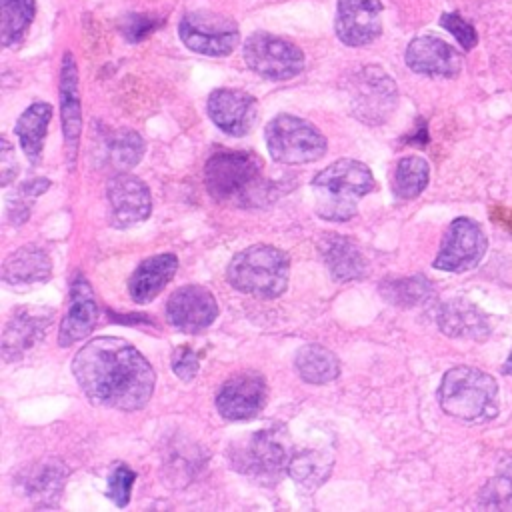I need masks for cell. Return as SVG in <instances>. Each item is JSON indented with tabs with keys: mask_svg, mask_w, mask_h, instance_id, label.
<instances>
[{
	"mask_svg": "<svg viewBox=\"0 0 512 512\" xmlns=\"http://www.w3.org/2000/svg\"><path fill=\"white\" fill-rule=\"evenodd\" d=\"M72 374L90 402L124 412L144 408L156 382L150 362L116 336L88 340L72 358Z\"/></svg>",
	"mask_w": 512,
	"mask_h": 512,
	"instance_id": "cell-1",
	"label": "cell"
},
{
	"mask_svg": "<svg viewBox=\"0 0 512 512\" xmlns=\"http://www.w3.org/2000/svg\"><path fill=\"white\" fill-rule=\"evenodd\" d=\"M376 186L372 170L352 158H342L320 170L312 188L316 192V212L324 220L344 222L356 214V204Z\"/></svg>",
	"mask_w": 512,
	"mask_h": 512,
	"instance_id": "cell-2",
	"label": "cell"
},
{
	"mask_svg": "<svg viewBox=\"0 0 512 512\" xmlns=\"http://www.w3.org/2000/svg\"><path fill=\"white\" fill-rule=\"evenodd\" d=\"M204 174L206 188L218 202L254 206L268 192L262 178V162L252 152H216L208 158Z\"/></svg>",
	"mask_w": 512,
	"mask_h": 512,
	"instance_id": "cell-3",
	"label": "cell"
},
{
	"mask_svg": "<svg viewBox=\"0 0 512 512\" xmlns=\"http://www.w3.org/2000/svg\"><path fill=\"white\" fill-rule=\"evenodd\" d=\"M496 380L472 366L450 368L440 382L442 410L464 422H484L496 414Z\"/></svg>",
	"mask_w": 512,
	"mask_h": 512,
	"instance_id": "cell-4",
	"label": "cell"
},
{
	"mask_svg": "<svg viewBox=\"0 0 512 512\" xmlns=\"http://www.w3.org/2000/svg\"><path fill=\"white\" fill-rule=\"evenodd\" d=\"M226 276L238 292L258 298H276L288 288L290 258L276 246L256 244L230 260Z\"/></svg>",
	"mask_w": 512,
	"mask_h": 512,
	"instance_id": "cell-5",
	"label": "cell"
},
{
	"mask_svg": "<svg viewBox=\"0 0 512 512\" xmlns=\"http://www.w3.org/2000/svg\"><path fill=\"white\" fill-rule=\"evenodd\" d=\"M270 156L280 164H306L320 160L328 142L324 134L304 118L292 114H278L264 130Z\"/></svg>",
	"mask_w": 512,
	"mask_h": 512,
	"instance_id": "cell-6",
	"label": "cell"
},
{
	"mask_svg": "<svg viewBox=\"0 0 512 512\" xmlns=\"http://www.w3.org/2000/svg\"><path fill=\"white\" fill-rule=\"evenodd\" d=\"M292 454L284 430L264 428L242 440L238 448H232L230 460L244 474L260 480H276L282 472H288Z\"/></svg>",
	"mask_w": 512,
	"mask_h": 512,
	"instance_id": "cell-7",
	"label": "cell"
},
{
	"mask_svg": "<svg viewBox=\"0 0 512 512\" xmlns=\"http://www.w3.org/2000/svg\"><path fill=\"white\" fill-rule=\"evenodd\" d=\"M398 102V90L388 72L380 66H366L350 80L352 114L368 124L378 126L388 120Z\"/></svg>",
	"mask_w": 512,
	"mask_h": 512,
	"instance_id": "cell-8",
	"label": "cell"
},
{
	"mask_svg": "<svg viewBox=\"0 0 512 512\" xmlns=\"http://www.w3.org/2000/svg\"><path fill=\"white\" fill-rule=\"evenodd\" d=\"M244 60L252 72L266 80H288L304 68L302 50L268 32H256L244 42Z\"/></svg>",
	"mask_w": 512,
	"mask_h": 512,
	"instance_id": "cell-9",
	"label": "cell"
},
{
	"mask_svg": "<svg viewBox=\"0 0 512 512\" xmlns=\"http://www.w3.org/2000/svg\"><path fill=\"white\" fill-rule=\"evenodd\" d=\"M180 40L202 56H228L240 42L238 24L214 12H188L178 26Z\"/></svg>",
	"mask_w": 512,
	"mask_h": 512,
	"instance_id": "cell-10",
	"label": "cell"
},
{
	"mask_svg": "<svg viewBox=\"0 0 512 512\" xmlns=\"http://www.w3.org/2000/svg\"><path fill=\"white\" fill-rule=\"evenodd\" d=\"M486 236L482 228L470 218H456L442 240L434 268L444 272H466L472 270L486 252Z\"/></svg>",
	"mask_w": 512,
	"mask_h": 512,
	"instance_id": "cell-11",
	"label": "cell"
},
{
	"mask_svg": "<svg viewBox=\"0 0 512 512\" xmlns=\"http://www.w3.org/2000/svg\"><path fill=\"white\" fill-rule=\"evenodd\" d=\"M106 194L110 204L112 226L116 228L134 226L150 216V210H152L150 190L140 178L128 172H120L108 180Z\"/></svg>",
	"mask_w": 512,
	"mask_h": 512,
	"instance_id": "cell-12",
	"label": "cell"
},
{
	"mask_svg": "<svg viewBox=\"0 0 512 512\" xmlns=\"http://www.w3.org/2000/svg\"><path fill=\"white\" fill-rule=\"evenodd\" d=\"M218 316V304L210 290L204 286H180L166 302L168 322L182 332H200L208 328Z\"/></svg>",
	"mask_w": 512,
	"mask_h": 512,
	"instance_id": "cell-13",
	"label": "cell"
},
{
	"mask_svg": "<svg viewBox=\"0 0 512 512\" xmlns=\"http://www.w3.org/2000/svg\"><path fill=\"white\" fill-rule=\"evenodd\" d=\"M334 30L346 46H366L374 42L382 32V2L338 0Z\"/></svg>",
	"mask_w": 512,
	"mask_h": 512,
	"instance_id": "cell-14",
	"label": "cell"
},
{
	"mask_svg": "<svg viewBox=\"0 0 512 512\" xmlns=\"http://www.w3.org/2000/svg\"><path fill=\"white\" fill-rule=\"evenodd\" d=\"M266 402V382L254 372H238L228 378L216 396V408L226 420H248L256 416Z\"/></svg>",
	"mask_w": 512,
	"mask_h": 512,
	"instance_id": "cell-15",
	"label": "cell"
},
{
	"mask_svg": "<svg viewBox=\"0 0 512 512\" xmlns=\"http://www.w3.org/2000/svg\"><path fill=\"white\" fill-rule=\"evenodd\" d=\"M206 110L210 120L230 136H244L258 118L256 100L236 88H218L208 96Z\"/></svg>",
	"mask_w": 512,
	"mask_h": 512,
	"instance_id": "cell-16",
	"label": "cell"
},
{
	"mask_svg": "<svg viewBox=\"0 0 512 512\" xmlns=\"http://www.w3.org/2000/svg\"><path fill=\"white\" fill-rule=\"evenodd\" d=\"M96 320H98V302H96L94 290L88 284V280L78 272L70 286L68 310L60 324L58 344L68 348L80 342L94 330Z\"/></svg>",
	"mask_w": 512,
	"mask_h": 512,
	"instance_id": "cell-17",
	"label": "cell"
},
{
	"mask_svg": "<svg viewBox=\"0 0 512 512\" xmlns=\"http://www.w3.org/2000/svg\"><path fill=\"white\" fill-rule=\"evenodd\" d=\"M54 310L48 308H20L8 320L2 334V356L4 360H18L36 342L42 340L46 328L52 324Z\"/></svg>",
	"mask_w": 512,
	"mask_h": 512,
	"instance_id": "cell-18",
	"label": "cell"
},
{
	"mask_svg": "<svg viewBox=\"0 0 512 512\" xmlns=\"http://www.w3.org/2000/svg\"><path fill=\"white\" fill-rule=\"evenodd\" d=\"M406 64L416 74L426 76H456L462 66V56L438 36H418L406 48Z\"/></svg>",
	"mask_w": 512,
	"mask_h": 512,
	"instance_id": "cell-19",
	"label": "cell"
},
{
	"mask_svg": "<svg viewBox=\"0 0 512 512\" xmlns=\"http://www.w3.org/2000/svg\"><path fill=\"white\" fill-rule=\"evenodd\" d=\"M60 114H62V134L68 148V158L74 160L80 128H82V116H80V90H78V68L74 62V56L70 52L62 58L60 68Z\"/></svg>",
	"mask_w": 512,
	"mask_h": 512,
	"instance_id": "cell-20",
	"label": "cell"
},
{
	"mask_svg": "<svg viewBox=\"0 0 512 512\" xmlns=\"http://www.w3.org/2000/svg\"><path fill=\"white\" fill-rule=\"evenodd\" d=\"M178 270V258L170 252L154 254L138 264V268L128 278V292L134 302L148 304L152 302L166 284L174 278Z\"/></svg>",
	"mask_w": 512,
	"mask_h": 512,
	"instance_id": "cell-21",
	"label": "cell"
},
{
	"mask_svg": "<svg viewBox=\"0 0 512 512\" xmlns=\"http://www.w3.org/2000/svg\"><path fill=\"white\" fill-rule=\"evenodd\" d=\"M438 326L450 338L484 340L490 334L486 314L464 298L448 300L438 310Z\"/></svg>",
	"mask_w": 512,
	"mask_h": 512,
	"instance_id": "cell-22",
	"label": "cell"
},
{
	"mask_svg": "<svg viewBox=\"0 0 512 512\" xmlns=\"http://www.w3.org/2000/svg\"><path fill=\"white\" fill-rule=\"evenodd\" d=\"M320 252L334 280H358L366 272V262L360 248L346 236L324 234L320 240Z\"/></svg>",
	"mask_w": 512,
	"mask_h": 512,
	"instance_id": "cell-23",
	"label": "cell"
},
{
	"mask_svg": "<svg viewBox=\"0 0 512 512\" xmlns=\"http://www.w3.org/2000/svg\"><path fill=\"white\" fill-rule=\"evenodd\" d=\"M52 262L38 246H24L12 252L2 264V280L10 286H28L50 278Z\"/></svg>",
	"mask_w": 512,
	"mask_h": 512,
	"instance_id": "cell-24",
	"label": "cell"
},
{
	"mask_svg": "<svg viewBox=\"0 0 512 512\" xmlns=\"http://www.w3.org/2000/svg\"><path fill=\"white\" fill-rule=\"evenodd\" d=\"M50 118H52V106L46 102H36L28 106L16 122V136H18L20 148L30 160V164H38L42 156V144H44Z\"/></svg>",
	"mask_w": 512,
	"mask_h": 512,
	"instance_id": "cell-25",
	"label": "cell"
},
{
	"mask_svg": "<svg viewBox=\"0 0 512 512\" xmlns=\"http://www.w3.org/2000/svg\"><path fill=\"white\" fill-rule=\"evenodd\" d=\"M296 372L308 384H328L338 378L340 362L338 358L320 344H306L296 352L294 358Z\"/></svg>",
	"mask_w": 512,
	"mask_h": 512,
	"instance_id": "cell-26",
	"label": "cell"
},
{
	"mask_svg": "<svg viewBox=\"0 0 512 512\" xmlns=\"http://www.w3.org/2000/svg\"><path fill=\"white\" fill-rule=\"evenodd\" d=\"M66 476L68 468L62 462L46 460L42 464L32 466L30 472L22 478V484L30 498L50 504V498H58V494L62 492Z\"/></svg>",
	"mask_w": 512,
	"mask_h": 512,
	"instance_id": "cell-27",
	"label": "cell"
},
{
	"mask_svg": "<svg viewBox=\"0 0 512 512\" xmlns=\"http://www.w3.org/2000/svg\"><path fill=\"white\" fill-rule=\"evenodd\" d=\"M36 0H0V42L14 46L32 24Z\"/></svg>",
	"mask_w": 512,
	"mask_h": 512,
	"instance_id": "cell-28",
	"label": "cell"
},
{
	"mask_svg": "<svg viewBox=\"0 0 512 512\" xmlns=\"http://www.w3.org/2000/svg\"><path fill=\"white\" fill-rule=\"evenodd\" d=\"M332 468V458L324 456L316 450H300L294 452L288 464L290 478L304 490H314L320 486Z\"/></svg>",
	"mask_w": 512,
	"mask_h": 512,
	"instance_id": "cell-29",
	"label": "cell"
},
{
	"mask_svg": "<svg viewBox=\"0 0 512 512\" xmlns=\"http://www.w3.org/2000/svg\"><path fill=\"white\" fill-rule=\"evenodd\" d=\"M428 178H430L428 162L420 156H406L396 164V170L392 176V190L398 198L412 200L426 188Z\"/></svg>",
	"mask_w": 512,
	"mask_h": 512,
	"instance_id": "cell-30",
	"label": "cell"
},
{
	"mask_svg": "<svg viewBox=\"0 0 512 512\" xmlns=\"http://www.w3.org/2000/svg\"><path fill=\"white\" fill-rule=\"evenodd\" d=\"M106 148H108L110 162L116 168L128 170V168L136 166L138 160L142 158V154H144V140L136 132H132V130H118V132H114L110 136Z\"/></svg>",
	"mask_w": 512,
	"mask_h": 512,
	"instance_id": "cell-31",
	"label": "cell"
},
{
	"mask_svg": "<svg viewBox=\"0 0 512 512\" xmlns=\"http://www.w3.org/2000/svg\"><path fill=\"white\" fill-rule=\"evenodd\" d=\"M382 294L396 306H414L432 294V286L426 278H402L382 284Z\"/></svg>",
	"mask_w": 512,
	"mask_h": 512,
	"instance_id": "cell-32",
	"label": "cell"
},
{
	"mask_svg": "<svg viewBox=\"0 0 512 512\" xmlns=\"http://www.w3.org/2000/svg\"><path fill=\"white\" fill-rule=\"evenodd\" d=\"M480 500L486 508H512V464H506L498 476L490 480Z\"/></svg>",
	"mask_w": 512,
	"mask_h": 512,
	"instance_id": "cell-33",
	"label": "cell"
},
{
	"mask_svg": "<svg viewBox=\"0 0 512 512\" xmlns=\"http://www.w3.org/2000/svg\"><path fill=\"white\" fill-rule=\"evenodd\" d=\"M134 480H136V474L132 468H128L126 464H116L108 476V490H106L108 498L120 508L126 506L130 502Z\"/></svg>",
	"mask_w": 512,
	"mask_h": 512,
	"instance_id": "cell-34",
	"label": "cell"
},
{
	"mask_svg": "<svg viewBox=\"0 0 512 512\" xmlns=\"http://www.w3.org/2000/svg\"><path fill=\"white\" fill-rule=\"evenodd\" d=\"M164 20L154 14H126L120 22V32L128 42H140L152 34Z\"/></svg>",
	"mask_w": 512,
	"mask_h": 512,
	"instance_id": "cell-35",
	"label": "cell"
},
{
	"mask_svg": "<svg viewBox=\"0 0 512 512\" xmlns=\"http://www.w3.org/2000/svg\"><path fill=\"white\" fill-rule=\"evenodd\" d=\"M440 26L444 30H448L456 40L458 44L464 48V50H472L478 42V36H476V30L472 24H468L460 14L456 12H446L440 16Z\"/></svg>",
	"mask_w": 512,
	"mask_h": 512,
	"instance_id": "cell-36",
	"label": "cell"
},
{
	"mask_svg": "<svg viewBox=\"0 0 512 512\" xmlns=\"http://www.w3.org/2000/svg\"><path fill=\"white\" fill-rule=\"evenodd\" d=\"M172 370L180 380H192L198 374V356L194 354V350L188 346L176 348L172 354Z\"/></svg>",
	"mask_w": 512,
	"mask_h": 512,
	"instance_id": "cell-37",
	"label": "cell"
},
{
	"mask_svg": "<svg viewBox=\"0 0 512 512\" xmlns=\"http://www.w3.org/2000/svg\"><path fill=\"white\" fill-rule=\"evenodd\" d=\"M0 164H2V178H0V184L6 186L14 174L18 172V164H16V158H14V152H12V146L8 144L6 138H2V148H0Z\"/></svg>",
	"mask_w": 512,
	"mask_h": 512,
	"instance_id": "cell-38",
	"label": "cell"
},
{
	"mask_svg": "<svg viewBox=\"0 0 512 512\" xmlns=\"http://www.w3.org/2000/svg\"><path fill=\"white\" fill-rule=\"evenodd\" d=\"M492 218L504 226V228H512V208H496Z\"/></svg>",
	"mask_w": 512,
	"mask_h": 512,
	"instance_id": "cell-39",
	"label": "cell"
},
{
	"mask_svg": "<svg viewBox=\"0 0 512 512\" xmlns=\"http://www.w3.org/2000/svg\"><path fill=\"white\" fill-rule=\"evenodd\" d=\"M504 372H506V374H512V352H510L508 360L504 362Z\"/></svg>",
	"mask_w": 512,
	"mask_h": 512,
	"instance_id": "cell-40",
	"label": "cell"
}]
</instances>
